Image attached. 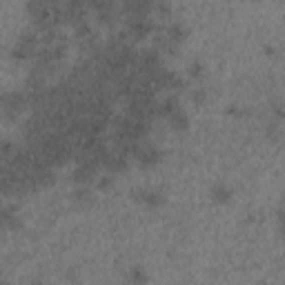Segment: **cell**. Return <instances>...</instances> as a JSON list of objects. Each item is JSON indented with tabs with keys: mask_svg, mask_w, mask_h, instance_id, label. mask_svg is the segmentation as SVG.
<instances>
[{
	"mask_svg": "<svg viewBox=\"0 0 285 285\" xmlns=\"http://www.w3.org/2000/svg\"><path fill=\"white\" fill-rule=\"evenodd\" d=\"M134 196H136L138 203L147 205V207H161L165 203L163 192H158V189H141V192H136Z\"/></svg>",
	"mask_w": 285,
	"mask_h": 285,
	"instance_id": "3957f363",
	"label": "cell"
},
{
	"mask_svg": "<svg viewBox=\"0 0 285 285\" xmlns=\"http://www.w3.org/2000/svg\"><path fill=\"white\" fill-rule=\"evenodd\" d=\"M127 278H129V283H132V285H145V281H147V276H145L143 267H134V269H129Z\"/></svg>",
	"mask_w": 285,
	"mask_h": 285,
	"instance_id": "52a82bcc",
	"label": "cell"
},
{
	"mask_svg": "<svg viewBox=\"0 0 285 285\" xmlns=\"http://www.w3.org/2000/svg\"><path fill=\"white\" fill-rule=\"evenodd\" d=\"M132 158H134V161H136L138 165H141L143 169H147V167H154V165L161 161V158H163V152H161V149H158L154 143H149L147 138H145V141L136 143Z\"/></svg>",
	"mask_w": 285,
	"mask_h": 285,
	"instance_id": "7a4b0ae2",
	"label": "cell"
},
{
	"mask_svg": "<svg viewBox=\"0 0 285 285\" xmlns=\"http://www.w3.org/2000/svg\"><path fill=\"white\" fill-rule=\"evenodd\" d=\"M229 198H232V189L225 187V185H216V187L212 189V201L214 203H227Z\"/></svg>",
	"mask_w": 285,
	"mask_h": 285,
	"instance_id": "8992f818",
	"label": "cell"
},
{
	"mask_svg": "<svg viewBox=\"0 0 285 285\" xmlns=\"http://www.w3.org/2000/svg\"><path fill=\"white\" fill-rule=\"evenodd\" d=\"M189 76H192V78H201L203 76V65L201 63H192V65H189Z\"/></svg>",
	"mask_w": 285,
	"mask_h": 285,
	"instance_id": "ba28073f",
	"label": "cell"
},
{
	"mask_svg": "<svg viewBox=\"0 0 285 285\" xmlns=\"http://www.w3.org/2000/svg\"><path fill=\"white\" fill-rule=\"evenodd\" d=\"M192 101L196 105L205 103V89H194V92H192Z\"/></svg>",
	"mask_w": 285,
	"mask_h": 285,
	"instance_id": "30bf717a",
	"label": "cell"
},
{
	"mask_svg": "<svg viewBox=\"0 0 285 285\" xmlns=\"http://www.w3.org/2000/svg\"><path fill=\"white\" fill-rule=\"evenodd\" d=\"M0 285H3V283H0Z\"/></svg>",
	"mask_w": 285,
	"mask_h": 285,
	"instance_id": "8fae6325",
	"label": "cell"
},
{
	"mask_svg": "<svg viewBox=\"0 0 285 285\" xmlns=\"http://www.w3.org/2000/svg\"><path fill=\"white\" fill-rule=\"evenodd\" d=\"M112 183H114V178H112V176H103L101 181L96 183V187H98V189H103V192H105V189L112 187Z\"/></svg>",
	"mask_w": 285,
	"mask_h": 285,
	"instance_id": "9c48e42d",
	"label": "cell"
},
{
	"mask_svg": "<svg viewBox=\"0 0 285 285\" xmlns=\"http://www.w3.org/2000/svg\"><path fill=\"white\" fill-rule=\"evenodd\" d=\"M25 107H27L25 92H3L0 94V116H3L5 121H9V123L18 121V116L23 114Z\"/></svg>",
	"mask_w": 285,
	"mask_h": 285,
	"instance_id": "6da1fadb",
	"label": "cell"
},
{
	"mask_svg": "<svg viewBox=\"0 0 285 285\" xmlns=\"http://www.w3.org/2000/svg\"><path fill=\"white\" fill-rule=\"evenodd\" d=\"M185 34L187 32H185V27L181 23H172L167 29H165V36H167V41L172 45H178L181 41H185Z\"/></svg>",
	"mask_w": 285,
	"mask_h": 285,
	"instance_id": "5b68a950",
	"label": "cell"
},
{
	"mask_svg": "<svg viewBox=\"0 0 285 285\" xmlns=\"http://www.w3.org/2000/svg\"><path fill=\"white\" fill-rule=\"evenodd\" d=\"M167 123L172 125V129H176V132H185V129L189 127V118H187V114H185L183 107L176 109V112L167 118Z\"/></svg>",
	"mask_w": 285,
	"mask_h": 285,
	"instance_id": "277c9868",
	"label": "cell"
}]
</instances>
